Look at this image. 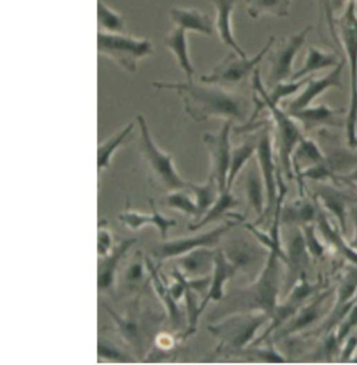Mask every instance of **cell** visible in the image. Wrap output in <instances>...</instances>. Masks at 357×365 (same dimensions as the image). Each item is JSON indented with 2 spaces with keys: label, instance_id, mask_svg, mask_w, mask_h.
I'll return each mask as SVG.
<instances>
[{
  "label": "cell",
  "instance_id": "cell-24",
  "mask_svg": "<svg viewBox=\"0 0 357 365\" xmlns=\"http://www.w3.org/2000/svg\"><path fill=\"white\" fill-rule=\"evenodd\" d=\"M216 249L199 247L177 258V269L187 279L207 277L213 271Z\"/></svg>",
  "mask_w": 357,
  "mask_h": 365
},
{
  "label": "cell",
  "instance_id": "cell-20",
  "mask_svg": "<svg viewBox=\"0 0 357 365\" xmlns=\"http://www.w3.org/2000/svg\"><path fill=\"white\" fill-rule=\"evenodd\" d=\"M215 9V31L224 46L230 48L239 56H247L244 48L239 46L233 33V14L237 0H209Z\"/></svg>",
  "mask_w": 357,
  "mask_h": 365
},
{
  "label": "cell",
  "instance_id": "cell-26",
  "mask_svg": "<svg viewBox=\"0 0 357 365\" xmlns=\"http://www.w3.org/2000/svg\"><path fill=\"white\" fill-rule=\"evenodd\" d=\"M314 200L320 204L323 210L333 215V219L338 222V227L342 234H346V219H348V204L350 197L335 187H319L314 195Z\"/></svg>",
  "mask_w": 357,
  "mask_h": 365
},
{
  "label": "cell",
  "instance_id": "cell-8",
  "mask_svg": "<svg viewBox=\"0 0 357 365\" xmlns=\"http://www.w3.org/2000/svg\"><path fill=\"white\" fill-rule=\"evenodd\" d=\"M98 52L124 71L135 73L139 63L153 55L154 48L153 43L145 38L98 31Z\"/></svg>",
  "mask_w": 357,
  "mask_h": 365
},
{
  "label": "cell",
  "instance_id": "cell-12",
  "mask_svg": "<svg viewBox=\"0 0 357 365\" xmlns=\"http://www.w3.org/2000/svg\"><path fill=\"white\" fill-rule=\"evenodd\" d=\"M318 288L316 285L310 283L308 281L306 272L301 274V279H299L294 287L289 292L286 294V299L284 302L278 303L275 312L271 315V320H269V326L265 329L262 334L259 335L254 343L250 346L261 345L269 341V337L278 330L281 328L286 322L291 319L295 314L297 313L299 309L311 298L314 294H316Z\"/></svg>",
  "mask_w": 357,
  "mask_h": 365
},
{
  "label": "cell",
  "instance_id": "cell-22",
  "mask_svg": "<svg viewBox=\"0 0 357 365\" xmlns=\"http://www.w3.org/2000/svg\"><path fill=\"white\" fill-rule=\"evenodd\" d=\"M175 27L198 35L212 37L215 31V22L205 12L196 8L175 7L169 11Z\"/></svg>",
  "mask_w": 357,
  "mask_h": 365
},
{
  "label": "cell",
  "instance_id": "cell-52",
  "mask_svg": "<svg viewBox=\"0 0 357 365\" xmlns=\"http://www.w3.org/2000/svg\"><path fill=\"white\" fill-rule=\"evenodd\" d=\"M351 148L357 149V135L356 138H355L354 142H353L352 146H351Z\"/></svg>",
  "mask_w": 357,
  "mask_h": 365
},
{
  "label": "cell",
  "instance_id": "cell-46",
  "mask_svg": "<svg viewBox=\"0 0 357 365\" xmlns=\"http://www.w3.org/2000/svg\"><path fill=\"white\" fill-rule=\"evenodd\" d=\"M357 328V303H353L350 311L348 312L343 319L338 324L337 330L335 331L338 343L340 346L344 339Z\"/></svg>",
  "mask_w": 357,
  "mask_h": 365
},
{
  "label": "cell",
  "instance_id": "cell-49",
  "mask_svg": "<svg viewBox=\"0 0 357 365\" xmlns=\"http://www.w3.org/2000/svg\"><path fill=\"white\" fill-rule=\"evenodd\" d=\"M113 247V239H111L110 232L106 230V227L100 226L98 230V253L100 257H105L110 253Z\"/></svg>",
  "mask_w": 357,
  "mask_h": 365
},
{
  "label": "cell",
  "instance_id": "cell-19",
  "mask_svg": "<svg viewBox=\"0 0 357 365\" xmlns=\"http://www.w3.org/2000/svg\"><path fill=\"white\" fill-rule=\"evenodd\" d=\"M237 271V266L228 259L224 250L216 247L214 268L211 275V284H209L207 294L199 305L200 315L211 301L219 302L224 298V294H224V285L229 279L234 277Z\"/></svg>",
  "mask_w": 357,
  "mask_h": 365
},
{
  "label": "cell",
  "instance_id": "cell-31",
  "mask_svg": "<svg viewBox=\"0 0 357 365\" xmlns=\"http://www.w3.org/2000/svg\"><path fill=\"white\" fill-rule=\"evenodd\" d=\"M244 190H245L246 200H247L248 204L258 215V220L260 219L264 213L267 194H265L264 183H263L258 162L256 165L250 166L248 168L245 183H244Z\"/></svg>",
  "mask_w": 357,
  "mask_h": 365
},
{
  "label": "cell",
  "instance_id": "cell-5",
  "mask_svg": "<svg viewBox=\"0 0 357 365\" xmlns=\"http://www.w3.org/2000/svg\"><path fill=\"white\" fill-rule=\"evenodd\" d=\"M271 317L260 312L235 313L222 319L211 322L207 330L217 339V352L227 356H239L243 350L249 347L257 333Z\"/></svg>",
  "mask_w": 357,
  "mask_h": 365
},
{
  "label": "cell",
  "instance_id": "cell-30",
  "mask_svg": "<svg viewBox=\"0 0 357 365\" xmlns=\"http://www.w3.org/2000/svg\"><path fill=\"white\" fill-rule=\"evenodd\" d=\"M145 264H147L148 273H149L150 279L153 284L154 290H155L158 298L162 300V304L168 313L171 326L175 329L179 328L180 324H181L182 314L177 307V301L173 299L168 286L165 285L164 282L162 281L158 269L155 268L151 258L147 257V256H145Z\"/></svg>",
  "mask_w": 357,
  "mask_h": 365
},
{
  "label": "cell",
  "instance_id": "cell-17",
  "mask_svg": "<svg viewBox=\"0 0 357 365\" xmlns=\"http://www.w3.org/2000/svg\"><path fill=\"white\" fill-rule=\"evenodd\" d=\"M284 253L286 259L284 264L286 272L284 279V296H286L301 279V274L306 272L305 268L310 257L304 241L301 226L295 225L291 230Z\"/></svg>",
  "mask_w": 357,
  "mask_h": 365
},
{
  "label": "cell",
  "instance_id": "cell-25",
  "mask_svg": "<svg viewBox=\"0 0 357 365\" xmlns=\"http://www.w3.org/2000/svg\"><path fill=\"white\" fill-rule=\"evenodd\" d=\"M164 46L175 57L177 65L185 76L186 81H190V82L194 81L196 70H195L194 63H192L190 54L187 31L179 29V27H175L164 38Z\"/></svg>",
  "mask_w": 357,
  "mask_h": 365
},
{
  "label": "cell",
  "instance_id": "cell-6",
  "mask_svg": "<svg viewBox=\"0 0 357 365\" xmlns=\"http://www.w3.org/2000/svg\"><path fill=\"white\" fill-rule=\"evenodd\" d=\"M136 121L140 130L141 155L147 165L151 185L168 193L188 189L190 182L180 176L173 165L172 157L160 150L154 142L145 117L138 115Z\"/></svg>",
  "mask_w": 357,
  "mask_h": 365
},
{
  "label": "cell",
  "instance_id": "cell-4",
  "mask_svg": "<svg viewBox=\"0 0 357 365\" xmlns=\"http://www.w3.org/2000/svg\"><path fill=\"white\" fill-rule=\"evenodd\" d=\"M336 29L350 76V108L346 120V135L351 147L357 135V0H346L341 16H336Z\"/></svg>",
  "mask_w": 357,
  "mask_h": 365
},
{
  "label": "cell",
  "instance_id": "cell-16",
  "mask_svg": "<svg viewBox=\"0 0 357 365\" xmlns=\"http://www.w3.org/2000/svg\"><path fill=\"white\" fill-rule=\"evenodd\" d=\"M344 66H346V61L341 59L340 63L324 76L318 78L310 76L303 88L299 91V95L289 104L286 112H296L311 106L319 97L329 89H341L343 86L342 74H343Z\"/></svg>",
  "mask_w": 357,
  "mask_h": 365
},
{
  "label": "cell",
  "instance_id": "cell-11",
  "mask_svg": "<svg viewBox=\"0 0 357 365\" xmlns=\"http://www.w3.org/2000/svg\"><path fill=\"white\" fill-rule=\"evenodd\" d=\"M257 162L260 168L261 176L264 183L267 194V205L262 217L256 222L254 225L263 223L274 215L278 197H279V172L276 168L275 153H274L273 138L269 128L261 131L257 140Z\"/></svg>",
  "mask_w": 357,
  "mask_h": 365
},
{
  "label": "cell",
  "instance_id": "cell-40",
  "mask_svg": "<svg viewBox=\"0 0 357 365\" xmlns=\"http://www.w3.org/2000/svg\"><path fill=\"white\" fill-rule=\"evenodd\" d=\"M145 256L140 251L136 252V255L133 258L132 262L126 266L124 271L123 282L126 287L130 289L140 288L143 289L147 285V279L145 275Z\"/></svg>",
  "mask_w": 357,
  "mask_h": 365
},
{
  "label": "cell",
  "instance_id": "cell-1",
  "mask_svg": "<svg viewBox=\"0 0 357 365\" xmlns=\"http://www.w3.org/2000/svg\"><path fill=\"white\" fill-rule=\"evenodd\" d=\"M153 87L175 91L183 101L186 114L197 123L224 119L247 123L250 106L245 97L217 85L185 82H154Z\"/></svg>",
  "mask_w": 357,
  "mask_h": 365
},
{
  "label": "cell",
  "instance_id": "cell-21",
  "mask_svg": "<svg viewBox=\"0 0 357 365\" xmlns=\"http://www.w3.org/2000/svg\"><path fill=\"white\" fill-rule=\"evenodd\" d=\"M289 114L303 127L304 131L309 132L318 128L340 127L342 123L340 116L343 114V110H337L327 104H311Z\"/></svg>",
  "mask_w": 357,
  "mask_h": 365
},
{
  "label": "cell",
  "instance_id": "cell-43",
  "mask_svg": "<svg viewBox=\"0 0 357 365\" xmlns=\"http://www.w3.org/2000/svg\"><path fill=\"white\" fill-rule=\"evenodd\" d=\"M267 346L258 348V346H249L241 352L239 356H256L264 362H286V359L274 347V341H267Z\"/></svg>",
  "mask_w": 357,
  "mask_h": 365
},
{
  "label": "cell",
  "instance_id": "cell-28",
  "mask_svg": "<svg viewBox=\"0 0 357 365\" xmlns=\"http://www.w3.org/2000/svg\"><path fill=\"white\" fill-rule=\"evenodd\" d=\"M316 226H318V230H320L323 238L328 245H333L337 251H339L346 259L350 260L351 264H357V251L351 247L350 243L346 242V239L343 238V234L329 222L322 207L316 200Z\"/></svg>",
  "mask_w": 357,
  "mask_h": 365
},
{
  "label": "cell",
  "instance_id": "cell-39",
  "mask_svg": "<svg viewBox=\"0 0 357 365\" xmlns=\"http://www.w3.org/2000/svg\"><path fill=\"white\" fill-rule=\"evenodd\" d=\"M301 162H307L310 165H314V164L324 163L327 160L314 140L303 136L293 155V168H294V164H299Z\"/></svg>",
  "mask_w": 357,
  "mask_h": 365
},
{
  "label": "cell",
  "instance_id": "cell-45",
  "mask_svg": "<svg viewBox=\"0 0 357 365\" xmlns=\"http://www.w3.org/2000/svg\"><path fill=\"white\" fill-rule=\"evenodd\" d=\"M297 177L301 180L310 179L312 181H325L327 179L335 180L336 179L333 170H329L328 166H327V162L314 164V165L308 166L307 168H304L303 170H299L297 172Z\"/></svg>",
  "mask_w": 357,
  "mask_h": 365
},
{
  "label": "cell",
  "instance_id": "cell-41",
  "mask_svg": "<svg viewBox=\"0 0 357 365\" xmlns=\"http://www.w3.org/2000/svg\"><path fill=\"white\" fill-rule=\"evenodd\" d=\"M228 259L237 266V270L252 266L257 260L256 251L245 241H234L231 243L228 251H224Z\"/></svg>",
  "mask_w": 357,
  "mask_h": 365
},
{
  "label": "cell",
  "instance_id": "cell-50",
  "mask_svg": "<svg viewBox=\"0 0 357 365\" xmlns=\"http://www.w3.org/2000/svg\"><path fill=\"white\" fill-rule=\"evenodd\" d=\"M351 215H352L353 222H354V236H353L350 245L355 251H357V208L351 209Z\"/></svg>",
  "mask_w": 357,
  "mask_h": 365
},
{
  "label": "cell",
  "instance_id": "cell-37",
  "mask_svg": "<svg viewBox=\"0 0 357 365\" xmlns=\"http://www.w3.org/2000/svg\"><path fill=\"white\" fill-rule=\"evenodd\" d=\"M316 219V202H301L299 205L281 208L280 212V222L291 225H304V224L314 223Z\"/></svg>",
  "mask_w": 357,
  "mask_h": 365
},
{
  "label": "cell",
  "instance_id": "cell-29",
  "mask_svg": "<svg viewBox=\"0 0 357 365\" xmlns=\"http://www.w3.org/2000/svg\"><path fill=\"white\" fill-rule=\"evenodd\" d=\"M341 59L335 53L327 52L316 46H309L305 61L299 69L295 70L292 81L303 80L310 78L314 73L322 70L333 69Z\"/></svg>",
  "mask_w": 357,
  "mask_h": 365
},
{
  "label": "cell",
  "instance_id": "cell-33",
  "mask_svg": "<svg viewBox=\"0 0 357 365\" xmlns=\"http://www.w3.org/2000/svg\"><path fill=\"white\" fill-rule=\"evenodd\" d=\"M188 189L194 193L195 202L197 206L196 222L200 220L205 215L207 210L211 208L212 205L216 202L219 195L217 181L213 175H209V179L205 185H196L190 182Z\"/></svg>",
  "mask_w": 357,
  "mask_h": 365
},
{
  "label": "cell",
  "instance_id": "cell-27",
  "mask_svg": "<svg viewBox=\"0 0 357 365\" xmlns=\"http://www.w3.org/2000/svg\"><path fill=\"white\" fill-rule=\"evenodd\" d=\"M150 206H151L152 211H153L151 215H140V213L126 211V212L119 215V220L133 232H136V230H140L143 226L151 224V225L157 228L162 240H166L168 230L173 226L177 225V221L175 219H169V217H165L160 215L152 200H150Z\"/></svg>",
  "mask_w": 357,
  "mask_h": 365
},
{
  "label": "cell",
  "instance_id": "cell-14",
  "mask_svg": "<svg viewBox=\"0 0 357 365\" xmlns=\"http://www.w3.org/2000/svg\"><path fill=\"white\" fill-rule=\"evenodd\" d=\"M233 121L226 120L217 133H205L203 143L209 151L211 175L217 181L219 192L227 190L229 168L231 161L230 133Z\"/></svg>",
  "mask_w": 357,
  "mask_h": 365
},
{
  "label": "cell",
  "instance_id": "cell-48",
  "mask_svg": "<svg viewBox=\"0 0 357 365\" xmlns=\"http://www.w3.org/2000/svg\"><path fill=\"white\" fill-rule=\"evenodd\" d=\"M357 349V334L353 331L341 345L339 354L340 362H351Z\"/></svg>",
  "mask_w": 357,
  "mask_h": 365
},
{
  "label": "cell",
  "instance_id": "cell-51",
  "mask_svg": "<svg viewBox=\"0 0 357 365\" xmlns=\"http://www.w3.org/2000/svg\"><path fill=\"white\" fill-rule=\"evenodd\" d=\"M346 179H348V181H352V182L357 183V170L353 172L352 174L348 175Z\"/></svg>",
  "mask_w": 357,
  "mask_h": 365
},
{
  "label": "cell",
  "instance_id": "cell-42",
  "mask_svg": "<svg viewBox=\"0 0 357 365\" xmlns=\"http://www.w3.org/2000/svg\"><path fill=\"white\" fill-rule=\"evenodd\" d=\"M181 191L170 192L168 195L162 200V204L167 208L175 209L186 215L197 217V206L194 200L190 195Z\"/></svg>",
  "mask_w": 357,
  "mask_h": 365
},
{
  "label": "cell",
  "instance_id": "cell-36",
  "mask_svg": "<svg viewBox=\"0 0 357 365\" xmlns=\"http://www.w3.org/2000/svg\"><path fill=\"white\" fill-rule=\"evenodd\" d=\"M135 128V123H130L126 125L121 131L113 134V136L100 143L98 147V173L105 168H109L110 166V160L113 153L118 148L123 144L124 140L128 138Z\"/></svg>",
  "mask_w": 357,
  "mask_h": 365
},
{
  "label": "cell",
  "instance_id": "cell-23",
  "mask_svg": "<svg viewBox=\"0 0 357 365\" xmlns=\"http://www.w3.org/2000/svg\"><path fill=\"white\" fill-rule=\"evenodd\" d=\"M137 242L135 238L124 239L119 245H115L108 255L103 257L98 264V292H111L115 285L118 269L124 256L130 251V247Z\"/></svg>",
  "mask_w": 357,
  "mask_h": 365
},
{
  "label": "cell",
  "instance_id": "cell-10",
  "mask_svg": "<svg viewBox=\"0 0 357 365\" xmlns=\"http://www.w3.org/2000/svg\"><path fill=\"white\" fill-rule=\"evenodd\" d=\"M311 31L312 26H306L297 33L280 38L278 43L276 40L275 44L269 52V66L267 87L271 88L278 83L286 82L292 78L295 72V58Z\"/></svg>",
  "mask_w": 357,
  "mask_h": 365
},
{
  "label": "cell",
  "instance_id": "cell-9",
  "mask_svg": "<svg viewBox=\"0 0 357 365\" xmlns=\"http://www.w3.org/2000/svg\"><path fill=\"white\" fill-rule=\"evenodd\" d=\"M277 38L275 36H271L261 50L252 57L239 56V54L231 51L216 67L212 69L211 72L201 76L200 82L217 85L226 88L241 84L258 69V66L269 54Z\"/></svg>",
  "mask_w": 357,
  "mask_h": 365
},
{
  "label": "cell",
  "instance_id": "cell-53",
  "mask_svg": "<svg viewBox=\"0 0 357 365\" xmlns=\"http://www.w3.org/2000/svg\"><path fill=\"white\" fill-rule=\"evenodd\" d=\"M351 362H357V356H354V358L352 359V361Z\"/></svg>",
  "mask_w": 357,
  "mask_h": 365
},
{
  "label": "cell",
  "instance_id": "cell-3",
  "mask_svg": "<svg viewBox=\"0 0 357 365\" xmlns=\"http://www.w3.org/2000/svg\"><path fill=\"white\" fill-rule=\"evenodd\" d=\"M143 292L141 290L122 312H117L105 303L102 304L113 320L118 337L135 356L141 360L148 356L154 339H156L158 329L165 319V314L158 313L149 305L143 304Z\"/></svg>",
  "mask_w": 357,
  "mask_h": 365
},
{
  "label": "cell",
  "instance_id": "cell-15",
  "mask_svg": "<svg viewBox=\"0 0 357 365\" xmlns=\"http://www.w3.org/2000/svg\"><path fill=\"white\" fill-rule=\"evenodd\" d=\"M331 294L333 290L327 289L314 294V297H311L289 322L269 337V341L276 343L307 330L314 322L320 319L323 314V307Z\"/></svg>",
  "mask_w": 357,
  "mask_h": 365
},
{
  "label": "cell",
  "instance_id": "cell-32",
  "mask_svg": "<svg viewBox=\"0 0 357 365\" xmlns=\"http://www.w3.org/2000/svg\"><path fill=\"white\" fill-rule=\"evenodd\" d=\"M292 3L293 0H245V7L254 20L265 16L284 19L290 16Z\"/></svg>",
  "mask_w": 357,
  "mask_h": 365
},
{
  "label": "cell",
  "instance_id": "cell-54",
  "mask_svg": "<svg viewBox=\"0 0 357 365\" xmlns=\"http://www.w3.org/2000/svg\"><path fill=\"white\" fill-rule=\"evenodd\" d=\"M354 332L356 333V334H357V328L355 329Z\"/></svg>",
  "mask_w": 357,
  "mask_h": 365
},
{
  "label": "cell",
  "instance_id": "cell-35",
  "mask_svg": "<svg viewBox=\"0 0 357 365\" xmlns=\"http://www.w3.org/2000/svg\"><path fill=\"white\" fill-rule=\"evenodd\" d=\"M257 140L243 143L239 146L234 147L231 151L230 168H229L227 190H231L235 179L243 170L244 166L256 155Z\"/></svg>",
  "mask_w": 357,
  "mask_h": 365
},
{
  "label": "cell",
  "instance_id": "cell-38",
  "mask_svg": "<svg viewBox=\"0 0 357 365\" xmlns=\"http://www.w3.org/2000/svg\"><path fill=\"white\" fill-rule=\"evenodd\" d=\"M98 24L100 31L125 33V21L119 12L109 7L103 0L98 3Z\"/></svg>",
  "mask_w": 357,
  "mask_h": 365
},
{
  "label": "cell",
  "instance_id": "cell-18",
  "mask_svg": "<svg viewBox=\"0 0 357 365\" xmlns=\"http://www.w3.org/2000/svg\"><path fill=\"white\" fill-rule=\"evenodd\" d=\"M357 292V264H351L340 279L336 300L333 303V311L331 312L328 319L321 327V332L326 333L333 331L344 316L350 311L353 305V299Z\"/></svg>",
  "mask_w": 357,
  "mask_h": 365
},
{
  "label": "cell",
  "instance_id": "cell-47",
  "mask_svg": "<svg viewBox=\"0 0 357 365\" xmlns=\"http://www.w3.org/2000/svg\"><path fill=\"white\" fill-rule=\"evenodd\" d=\"M98 356L100 359H106V360L118 361V362H128V359L122 354L121 350L113 345L110 341L100 337L98 343Z\"/></svg>",
  "mask_w": 357,
  "mask_h": 365
},
{
  "label": "cell",
  "instance_id": "cell-13",
  "mask_svg": "<svg viewBox=\"0 0 357 365\" xmlns=\"http://www.w3.org/2000/svg\"><path fill=\"white\" fill-rule=\"evenodd\" d=\"M235 224H237V222H227L224 225L205 232V234L187 237V238H177L173 239V240L165 241V242L160 243L157 247H154L152 255L156 259L162 262V260L173 259V258L185 255V254L199 249V247L215 249V247H217L219 241L222 240V236L228 230H230Z\"/></svg>",
  "mask_w": 357,
  "mask_h": 365
},
{
  "label": "cell",
  "instance_id": "cell-34",
  "mask_svg": "<svg viewBox=\"0 0 357 365\" xmlns=\"http://www.w3.org/2000/svg\"><path fill=\"white\" fill-rule=\"evenodd\" d=\"M239 205V200H237L235 196L231 193V190H224V192H220L217 200L212 205L211 208L205 212V215L200 220L195 222L194 224H190L188 228L192 232L198 230L199 228L203 227V226L207 225V224L212 223L216 220L222 219L228 211L235 208Z\"/></svg>",
  "mask_w": 357,
  "mask_h": 365
},
{
  "label": "cell",
  "instance_id": "cell-44",
  "mask_svg": "<svg viewBox=\"0 0 357 365\" xmlns=\"http://www.w3.org/2000/svg\"><path fill=\"white\" fill-rule=\"evenodd\" d=\"M304 241L310 257L321 258L325 253V247L316 234V225L314 223L304 224L301 226Z\"/></svg>",
  "mask_w": 357,
  "mask_h": 365
},
{
  "label": "cell",
  "instance_id": "cell-7",
  "mask_svg": "<svg viewBox=\"0 0 357 365\" xmlns=\"http://www.w3.org/2000/svg\"><path fill=\"white\" fill-rule=\"evenodd\" d=\"M254 112L250 115L247 123L242 128L249 127L263 108L267 110L275 128L276 146L280 163L284 168V176L291 178L293 175V155L299 140L304 136L301 127L299 123L286 110L280 108L278 104L271 103L257 96L254 98Z\"/></svg>",
  "mask_w": 357,
  "mask_h": 365
},
{
  "label": "cell",
  "instance_id": "cell-2",
  "mask_svg": "<svg viewBox=\"0 0 357 365\" xmlns=\"http://www.w3.org/2000/svg\"><path fill=\"white\" fill-rule=\"evenodd\" d=\"M286 259L284 250L267 251L264 266L257 279L243 288L231 290L224 294L219 304L211 312L209 324L235 313L260 312L271 317L278 305L281 281V266Z\"/></svg>",
  "mask_w": 357,
  "mask_h": 365
}]
</instances>
